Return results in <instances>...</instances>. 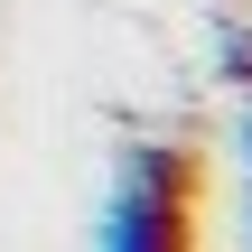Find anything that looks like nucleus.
I'll list each match as a JSON object with an SVG mask.
<instances>
[{"mask_svg":"<svg viewBox=\"0 0 252 252\" xmlns=\"http://www.w3.org/2000/svg\"><path fill=\"white\" fill-rule=\"evenodd\" d=\"M94 252H187V159L178 150H131L103 215H94Z\"/></svg>","mask_w":252,"mask_h":252,"instance_id":"nucleus-1","label":"nucleus"},{"mask_svg":"<svg viewBox=\"0 0 252 252\" xmlns=\"http://www.w3.org/2000/svg\"><path fill=\"white\" fill-rule=\"evenodd\" d=\"M224 84H243V94H252V37H224Z\"/></svg>","mask_w":252,"mask_h":252,"instance_id":"nucleus-2","label":"nucleus"},{"mask_svg":"<svg viewBox=\"0 0 252 252\" xmlns=\"http://www.w3.org/2000/svg\"><path fill=\"white\" fill-rule=\"evenodd\" d=\"M234 159H243V178H252V103H243V122H234Z\"/></svg>","mask_w":252,"mask_h":252,"instance_id":"nucleus-3","label":"nucleus"}]
</instances>
